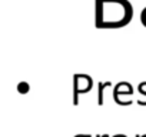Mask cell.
Segmentation results:
<instances>
[{
    "mask_svg": "<svg viewBox=\"0 0 146 137\" xmlns=\"http://www.w3.org/2000/svg\"><path fill=\"white\" fill-rule=\"evenodd\" d=\"M109 86H112V83L110 82H106V83H99V106H102L103 104V89L105 87H109Z\"/></svg>",
    "mask_w": 146,
    "mask_h": 137,
    "instance_id": "cell-1",
    "label": "cell"
},
{
    "mask_svg": "<svg viewBox=\"0 0 146 137\" xmlns=\"http://www.w3.org/2000/svg\"><path fill=\"white\" fill-rule=\"evenodd\" d=\"M17 89H19V92H20L22 94H25V93L29 92V84H27V83H20V84L17 86Z\"/></svg>",
    "mask_w": 146,
    "mask_h": 137,
    "instance_id": "cell-2",
    "label": "cell"
},
{
    "mask_svg": "<svg viewBox=\"0 0 146 137\" xmlns=\"http://www.w3.org/2000/svg\"><path fill=\"white\" fill-rule=\"evenodd\" d=\"M98 137H109V136H106V134H105V136H98Z\"/></svg>",
    "mask_w": 146,
    "mask_h": 137,
    "instance_id": "cell-3",
    "label": "cell"
}]
</instances>
